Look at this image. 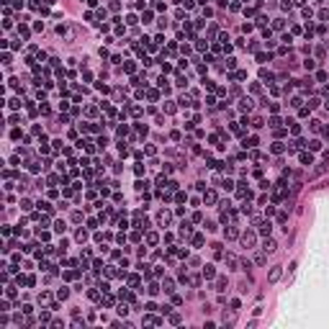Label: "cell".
Listing matches in <instances>:
<instances>
[{
	"label": "cell",
	"mask_w": 329,
	"mask_h": 329,
	"mask_svg": "<svg viewBox=\"0 0 329 329\" xmlns=\"http://www.w3.org/2000/svg\"><path fill=\"white\" fill-rule=\"evenodd\" d=\"M265 250H268V252L275 250V242H272V239H270V242H265Z\"/></svg>",
	"instance_id": "obj_1"
}]
</instances>
